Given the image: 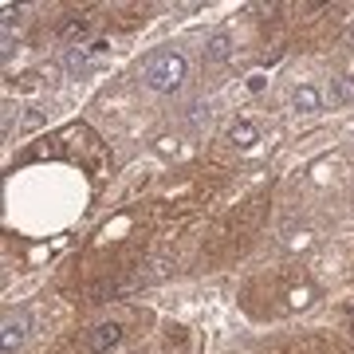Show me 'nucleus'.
<instances>
[{
	"label": "nucleus",
	"mask_w": 354,
	"mask_h": 354,
	"mask_svg": "<svg viewBox=\"0 0 354 354\" xmlns=\"http://www.w3.org/2000/svg\"><path fill=\"white\" fill-rule=\"evenodd\" d=\"M185 55H177V51H158L150 64H146V71H142V83L150 91H158V95H174L181 83H185Z\"/></svg>",
	"instance_id": "obj_1"
},
{
	"label": "nucleus",
	"mask_w": 354,
	"mask_h": 354,
	"mask_svg": "<svg viewBox=\"0 0 354 354\" xmlns=\"http://www.w3.org/2000/svg\"><path fill=\"white\" fill-rule=\"evenodd\" d=\"M118 342H122V327H118V323H99V327L87 335V351L91 354H111Z\"/></svg>",
	"instance_id": "obj_2"
},
{
	"label": "nucleus",
	"mask_w": 354,
	"mask_h": 354,
	"mask_svg": "<svg viewBox=\"0 0 354 354\" xmlns=\"http://www.w3.org/2000/svg\"><path fill=\"white\" fill-rule=\"evenodd\" d=\"M323 102H327V95H323L315 83H299V87L291 91V106H295L299 114H319Z\"/></svg>",
	"instance_id": "obj_3"
},
{
	"label": "nucleus",
	"mask_w": 354,
	"mask_h": 354,
	"mask_svg": "<svg viewBox=\"0 0 354 354\" xmlns=\"http://www.w3.org/2000/svg\"><path fill=\"white\" fill-rule=\"evenodd\" d=\"M228 55H232V32H213L205 39V67L225 64Z\"/></svg>",
	"instance_id": "obj_4"
},
{
	"label": "nucleus",
	"mask_w": 354,
	"mask_h": 354,
	"mask_svg": "<svg viewBox=\"0 0 354 354\" xmlns=\"http://www.w3.org/2000/svg\"><path fill=\"white\" fill-rule=\"evenodd\" d=\"M28 339V319L24 315H4V354H16Z\"/></svg>",
	"instance_id": "obj_5"
},
{
	"label": "nucleus",
	"mask_w": 354,
	"mask_h": 354,
	"mask_svg": "<svg viewBox=\"0 0 354 354\" xmlns=\"http://www.w3.org/2000/svg\"><path fill=\"white\" fill-rule=\"evenodd\" d=\"M327 99L335 102V106H342V102H354V75H339V79H330Z\"/></svg>",
	"instance_id": "obj_6"
},
{
	"label": "nucleus",
	"mask_w": 354,
	"mask_h": 354,
	"mask_svg": "<svg viewBox=\"0 0 354 354\" xmlns=\"http://www.w3.org/2000/svg\"><path fill=\"white\" fill-rule=\"evenodd\" d=\"M228 138H232V146H241V150H252L256 142H260V134H256L252 122H232V130H228Z\"/></svg>",
	"instance_id": "obj_7"
},
{
	"label": "nucleus",
	"mask_w": 354,
	"mask_h": 354,
	"mask_svg": "<svg viewBox=\"0 0 354 354\" xmlns=\"http://www.w3.org/2000/svg\"><path fill=\"white\" fill-rule=\"evenodd\" d=\"M87 32H91L87 16H67L64 24H59V39H83Z\"/></svg>",
	"instance_id": "obj_8"
},
{
	"label": "nucleus",
	"mask_w": 354,
	"mask_h": 354,
	"mask_svg": "<svg viewBox=\"0 0 354 354\" xmlns=\"http://www.w3.org/2000/svg\"><path fill=\"white\" fill-rule=\"evenodd\" d=\"M106 51H111V44H106V39H95L87 51H71V67H87L91 59H99V55H106Z\"/></svg>",
	"instance_id": "obj_9"
},
{
	"label": "nucleus",
	"mask_w": 354,
	"mask_h": 354,
	"mask_svg": "<svg viewBox=\"0 0 354 354\" xmlns=\"http://www.w3.org/2000/svg\"><path fill=\"white\" fill-rule=\"evenodd\" d=\"M342 44H346V48H354V20L346 24V32H342Z\"/></svg>",
	"instance_id": "obj_10"
}]
</instances>
